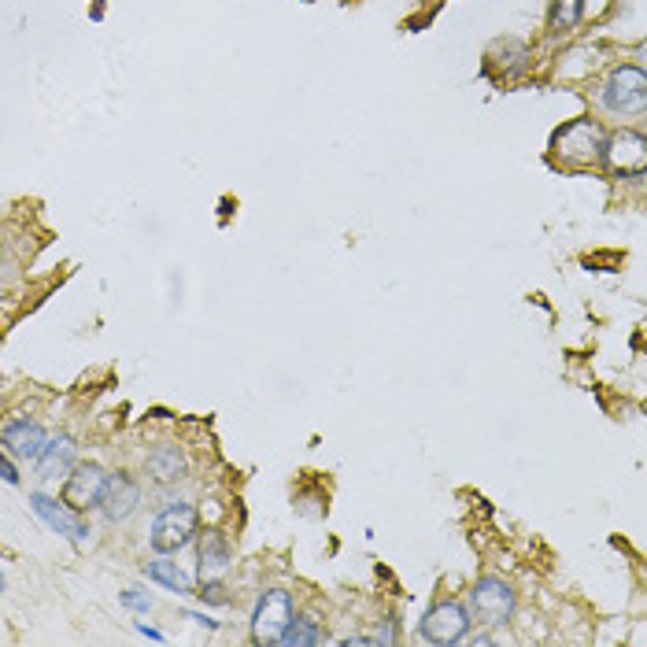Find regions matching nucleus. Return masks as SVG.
<instances>
[{
	"mask_svg": "<svg viewBox=\"0 0 647 647\" xmlns=\"http://www.w3.org/2000/svg\"><path fill=\"white\" fill-rule=\"evenodd\" d=\"M603 145H607V137L592 119H577V123L562 126L555 141H551L559 163H566V167H596V163H603Z\"/></svg>",
	"mask_w": 647,
	"mask_h": 647,
	"instance_id": "f257e3e1",
	"label": "nucleus"
},
{
	"mask_svg": "<svg viewBox=\"0 0 647 647\" xmlns=\"http://www.w3.org/2000/svg\"><path fill=\"white\" fill-rule=\"evenodd\" d=\"M193 537H196V511L189 503H171L152 522V551H159V555L182 551Z\"/></svg>",
	"mask_w": 647,
	"mask_h": 647,
	"instance_id": "f03ea898",
	"label": "nucleus"
},
{
	"mask_svg": "<svg viewBox=\"0 0 647 647\" xmlns=\"http://www.w3.org/2000/svg\"><path fill=\"white\" fill-rule=\"evenodd\" d=\"M289 622H293V599L281 588H270V592H263L256 614H252V640L256 644H278Z\"/></svg>",
	"mask_w": 647,
	"mask_h": 647,
	"instance_id": "7ed1b4c3",
	"label": "nucleus"
},
{
	"mask_svg": "<svg viewBox=\"0 0 647 647\" xmlns=\"http://www.w3.org/2000/svg\"><path fill=\"white\" fill-rule=\"evenodd\" d=\"M607 108L611 111H622V115H636V111H644L647 104V74L640 67H618L611 74V82H607Z\"/></svg>",
	"mask_w": 647,
	"mask_h": 647,
	"instance_id": "20e7f679",
	"label": "nucleus"
},
{
	"mask_svg": "<svg viewBox=\"0 0 647 647\" xmlns=\"http://www.w3.org/2000/svg\"><path fill=\"white\" fill-rule=\"evenodd\" d=\"M474 614L485 625H503L514 614V592L500 577H481L474 585Z\"/></svg>",
	"mask_w": 647,
	"mask_h": 647,
	"instance_id": "39448f33",
	"label": "nucleus"
},
{
	"mask_svg": "<svg viewBox=\"0 0 647 647\" xmlns=\"http://www.w3.org/2000/svg\"><path fill=\"white\" fill-rule=\"evenodd\" d=\"M104 489H108V474L100 470V466H78L71 477H67V485H63V503L71 507V511H89V507H100L104 500Z\"/></svg>",
	"mask_w": 647,
	"mask_h": 647,
	"instance_id": "423d86ee",
	"label": "nucleus"
},
{
	"mask_svg": "<svg viewBox=\"0 0 647 647\" xmlns=\"http://www.w3.org/2000/svg\"><path fill=\"white\" fill-rule=\"evenodd\" d=\"M603 159L611 163L618 174H640L647 171V141L633 130H622V134H614L607 145H603Z\"/></svg>",
	"mask_w": 647,
	"mask_h": 647,
	"instance_id": "0eeeda50",
	"label": "nucleus"
},
{
	"mask_svg": "<svg viewBox=\"0 0 647 647\" xmlns=\"http://www.w3.org/2000/svg\"><path fill=\"white\" fill-rule=\"evenodd\" d=\"M466 625H470V614L459 603H440L422 618V636L429 644H455V640H463Z\"/></svg>",
	"mask_w": 647,
	"mask_h": 647,
	"instance_id": "6e6552de",
	"label": "nucleus"
},
{
	"mask_svg": "<svg viewBox=\"0 0 647 647\" xmlns=\"http://www.w3.org/2000/svg\"><path fill=\"white\" fill-rule=\"evenodd\" d=\"M30 503H34V511L49 522V529H56L60 537H67V540H74V544H86L89 540V525L78 518V514L67 507V503H56V500H49L45 492H34L30 496Z\"/></svg>",
	"mask_w": 647,
	"mask_h": 647,
	"instance_id": "1a4fd4ad",
	"label": "nucleus"
},
{
	"mask_svg": "<svg viewBox=\"0 0 647 647\" xmlns=\"http://www.w3.org/2000/svg\"><path fill=\"white\" fill-rule=\"evenodd\" d=\"M137 503H141V492H137L134 481L126 474H111L108 489H104V500H100V507H104V514H108L111 522L130 518L137 511Z\"/></svg>",
	"mask_w": 647,
	"mask_h": 647,
	"instance_id": "9d476101",
	"label": "nucleus"
},
{
	"mask_svg": "<svg viewBox=\"0 0 647 647\" xmlns=\"http://www.w3.org/2000/svg\"><path fill=\"white\" fill-rule=\"evenodd\" d=\"M0 440L8 444V452H15L19 459H37L41 448H45V429L30 422V418H19V422H8Z\"/></svg>",
	"mask_w": 647,
	"mask_h": 647,
	"instance_id": "9b49d317",
	"label": "nucleus"
},
{
	"mask_svg": "<svg viewBox=\"0 0 647 647\" xmlns=\"http://www.w3.org/2000/svg\"><path fill=\"white\" fill-rule=\"evenodd\" d=\"M230 570V544L222 540V533H204L200 544V577L204 581H219Z\"/></svg>",
	"mask_w": 647,
	"mask_h": 647,
	"instance_id": "f8f14e48",
	"label": "nucleus"
},
{
	"mask_svg": "<svg viewBox=\"0 0 647 647\" xmlns=\"http://www.w3.org/2000/svg\"><path fill=\"white\" fill-rule=\"evenodd\" d=\"M74 463V444L71 437H56V440H45V448L37 455V470L41 477H60L67 474Z\"/></svg>",
	"mask_w": 647,
	"mask_h": 647,
	"instance_id": "ddd939ff",
	"label": "nucleus"
},
{
	"mask_svg": "<svg viewBox=\"0 0 647 647\" xmlns=\"http://www.w3.org/2000/svg\"><path fill=\"white\" fill-rule=\"evenodd\" d=\"M148 474L156 477L159 485H171L178 477H185V455L174 444H159L156 452L148 455Z\"/></svg>",
	"mask_w": 647,
	"mask_h": 647,
	"instance_id": "4468645a",
	"label": "nucleus"
},
{
	"mask_svg": "<svg viewBox=\"0 0 647 647\" xmlns=\"http://www.w3.org/2000/svg\"><path fill=\"white\" fill-rule=\"evenodd\" d=\"M145 574L152 577V581H159V585H167L171 592H193V581L178 570V562L171 559H152L145 562Z\"/></svg>",
	"mask_w": 647,
	"mask_h": 647,
	"instance_id": "2eb2a0df",
	"label": "nucleus"
},
{
	"mask_svg": "<svg viewBox=\"0 0 647 647\" xmlns=\"http://www.w3.org/2000/svg\"><path fill=\"white\" fill-rule=\"evenodd\" d=\"M278 644H285V647H311V644H322L318 622H315V618H293V622L285 625V633H281Z\"/></svg>",
	"mask_w": 647,
	"mask_h": 647,
	"instance_id": "dca6fc26",
	"label": "nucleus"
},
{
	"mask_svg": "<svg viewBox=\"0 0 647 647\" xmlns=\"http://www.w3.org/2000/svg\"><path fill=\"white\" fill-rule=\"evenodd\" d=\"M581 12H585V0H555L548 26L555 30V34H566V30H574V26H577Z\"/></svg>",
	"mask_w": 647,
	"mask_h": 647,
	"instance_id": "f3484780",
	"label": "nucleus"
},
{
	"mask_svg": "<svg viewBox=\"0 0 647 647\" xmlns=\"http://www.w3.org/2000/svg\"><path fill=\"white\" fill-rule=\"evenodd\" d=\"M123 603H126V607H134V611H148V607H152V599L141 596V592H134V588H130V592H123Z\"/></svg>",
	"mask_w": 647,
	"mask_h": 647,
	"instance_id": "a211bd4d",
	"label": "nucleus"
},
{
	"mask_svg": "<svg viewBox=\"0 0 647 647\" xmlns=\"http://www.w3.org/2000/svg\"><path fill=\"white\" fill-rule=\"evenodd\" d=\"M370 644H396V629H392V625H381L378 633L370 636Z\"/></svg>",
	"mask_w": 647,
	"mask_h": 647,
	"instance_id": "6ab92c4d",
	"label": "nucleus"
},
{
	"mask_svg": "<svg viewBox=\"0 0 647 647\" xmlns=\"http://www.w3.org/2000/svg\"><path fill=\"white\" fill-rule=\"evenodd\" d=\"M0 477H4V481H8V485H19V474H15V466L8 463V459H4V455H0Z\"/></svg>",
	"mask_w": 647,
	"mask_h": 647,
	"instance_id": "aec40b11",
	"label": "nucleus"
},
{
	"mask_svg": "<svg viewBox=\"0 0 647 647\" xmlns=\"http://www.w3.org/2000/svg\"><path fill=\"white\" fill-rule=\"evenodd\" d=\"M137 629H141V633H145V636H148V640H163V636H159V633H156V629H148V625H137Z\"/></svg>",
	"mask_w": 647,
	"mask_h": 647,
	"instance_id": "412c9836",
	"label": "nucleus"
},
{
	"mask_svg": "<svg viewBox=\"0 0 647 647\" xmlns=\"http://www.w3.org/2000/svg\"><path fill=\"white\" fill-rule=\"evenodd\" d=\"M0 588H4V581H0Z\"/></svg>",
	"mask_w": 647,
	"mask_h": 647,
	"instance_id": "4be33fe9",
	"label": "nucleus"
}]
</instances>
